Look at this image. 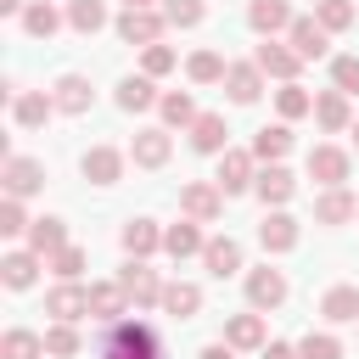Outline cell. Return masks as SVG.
Here are the masks:
<instances>
[{"instance_id": "ee69618b", "label": "cell", "mask_w": 359, "mask_h": 359, "mask_svg": "<svg viewBox=\"0 0 359 359\" xmlns=\"http://www.w3.org/2000/svg\"><path fill=\"white\" fill-rule=\"evenodd\" d=\"M331 84H337L342 95H359V56H337V62H331Z\"/></svg>"}, {"instance_id": "5bb4252c", "label": "cell", "mask_w": 359, "mask_h": 359, "mask_svg": "<svg viewBox=\"0 0 359 359\" xmlns=\"http://www.w3.org/2000/svg\"><path fill=\"white\" fill-rule=\"evenodd\" d=\"M258 247H264V252H292V247H297V219L280 213V208L264 213V224H258Z\"/></svg>"}, {"instance_id": "f907efd6", "label": "cell", "mask_w": 359, "mask_h": 359, "mask_svg": "<svg viewBox=\"0 0 359 359\" xmlns=\"http://www.w3.org/2000/svg\"><path fill=\"white\" fill-rule=\"evenodd\" d=\"M0 11H6V17H22L28 6H22V0H0Z\"/></svg>"}, {"instance_id": "f5cc1de1", "label": "cell", "mask_w": 359, "mask_h": 359, "mask_svg": "<svg viewBox=\"0 0 359 359\" xmlns=\"http://www.w3.org/2000/svg\"><path fill=\"white\" fill-rule=\"evenodd\" d=\"M353 146H359V123H353Z\"/></svg>"}, {"instance_id": "1f68e13d", "label": "cell", "mask_w": 359, "mask_h": 359, "mask_svg": "<svg viewBox=\"0 0 359 359\" xmlns=\"http://www.w3.org/2000/svg\"><path fill=\"white\" fill-rule=\"evenodd\" d=\"M163 247V230L151 224V219H129L123 224V252L129 258H146V252H157Z\"/></svg>"}, {"instance_id": "d6a6232c", "label": "cell", "mask_w": 359, "mask_h": 359, "mask_svg": "<svg viewBox=\"0 0 359 359\" xmlns=\"http://www.w3.org/2000/svg\"><path fill=\"white\" fill-rule=\"evenodd\" d=\"M157 101H163V95L151 90V79H146V73H135V79H123V84H118V107H123V112H146V107H157Z\"/></svg>"}, {"instance_id": "52a82bcc", "label": "cell", "mask_w": 359, "mask_h": 359, "mask_svg": "<svg viewBox=\"0 0 359 359\" xmlns=\"http://www.w3.org/2000/svg\"><path fill=\"white\" fill-rule=\"evenodd\" d=\"M252 62H258L269 79H280V84H297V67H303V56H297L292 45H280V39H264V45L252 50Z\"/></svg>"}, {"instance_id": "816d5d0a", "label": "cell", "mask_w": 359, "mask_h": 359, "mask_svg": "<svg viewBox=\"0 0 359 359\" xmlns=\"http://www.w3.org/2000/svg\"><path fill=\"white\" fill-rule=\"evenodd\" d=\"M123 11H157V0H123Z\"/></svg>"}, {"instance_id": "bcb514c9", "label": "cell", "mask_w": 359, "mask_h": 359, "mask_svg": "<svg viewBox=\"0 0 359 359\" xmlns=\"http://www.w3.org/2000/svg\"><path fill=\"white\" fill-rule=\"evenodd\" d=\"M28 224H34V219L22 213V202H17V196H6V202H0V236H22Z\"/></svg>"}, {"instance_id": "74e56055", "label": "cell", "mask_w": 359, "mask_h": 359, "mask_svg": "<svg viewBox=\"0 0 359 359\" xmlns=\"http://www.w3.org/2000/svg\"><path fill=\"white\" fill-rule=\"evenodd\" d=\"M22 28H28L34 39H50V34L62 28V17H56V6H50V0H34V6L22 11Z\"/></svg>"}, {"instance_id": "f546056e", "label": "cell", "mask_w": 359, "mask_h": 359, "mask_svg": "<svg viewBox=\"0 0 359 359\" xmlns=\"http://www.w3.org/2000/svg\"><path fill=\"white\" fill-rule=\"evenodd\" d=\"M163 309H168L174 320L202 314V286H191V280H168V286H163Z\"/></svg>"}, {"instance_id": "ac0fdd59", "label": "cell", "mask_w": 359, "mask_h": 359, "mask_svg": "<svg viewBox=\"0 0 359 359\" xmlns=\"http://www.w3.org/2000/svg\"><path fill=\"white\" fill-rule=\"evenodd\" d=\"M202 264H208V275H213V280H230V275L241 269V247H236L230 236H208V247H202Z\"/></svg>"}, {"instance_id": "5b68a950", "label": "cell", "mask_w": 359, "mask_h": 359, "mask_svg": "<svg viewBox=\"0 0 359 359\" xmlns=\"http://www.w3.org/2000/svg\"><path fill=\"white\" fill-rule=\"evenodd\" d=\"M247 303H252V309H280V303H286V275H280L275 264L247 269Z\"/></svg>"}, {"instance_id": "836d02e7", "label": "cell", "mask_w": 359, "mask_h": 359, "mask_svg": "<svg viewBox=\"0 0 359 359\" xmlns=\"http://www.w3.org/2000/svg\"><path fill=\"white\" fill-rule=\"evenodd\" d=\"M157 112H163V123H168V129H191V123L202 118V112H196V101H191L185 90H168V95L157 101Z\"/></svg>"}, {"instance_id": "4dcf8cb0", "label": "cell", "mask_w": 359, "mask_h": 359, "mask_svg": "<svg viewBox=\"0 0 359 359\" xmlns=\"http://www.w3.org/2000/svg\"><path fill=\"white\" fill-rule=\"evenodd\" d=\"M320 314H325L331 325H348V320H359V286H331V292L320 297Z\"/></svg>"}, {"instance_id": "3957f363", "label": "cell", "mask_w": 359, "mask_h": 359, "mask_svg": "<svg viewBox=\"0 0 359 359\" xmlns=\"http://www.w3.org/2000/svg\"><path fill=\"white\" fill-rule=\"evenodd\" d=\"M118 286L129 292V303H135V309H151V303H163V280L146 269V258H129V264L118 269Z\"/></svg>"}, {"instance_id": "44dd1931", "label": "cell", "mask_w": 359, "mask_h": 359, "mask_svg": "<svg viewBox=\"0 0 359 359\" xmlns=\"http://www.w3.org/2000/svg\"><path fill=\"white\" fill-rule=\"evenodd\" d=\"M50 112H56V101H50L45 90H22V95L11 101V123H17V129H39Z\"/></svg>"}, {"instance_id": "d590c367", "label": "cell", "mask_w": 359, "mask_h": 359, "mask_svg": "<svg viewBox=\"0 0 359 359\" xmlns=\"http://www.w3.org/2000/svg\"><path fill=\"white\" fill-rule=\"evenodd\" d=\"M185 73H191L196 84H224V73H230V62H224L219 50H196V56L185 62Z\"/></svg>"}, {"instance_id": "7bdbcfd3", "label": "cell", "mask_w": 359, "mask_h": 359, "mask_svg": "<svg viewBox=\"0 0 359 359\" xmlns=\"http://www.w3.org/2000/svg\"><path fill=\"white\" fill-rule=\"evenodd\" d=\"M45 353H50V359H73V353H79V331H73V325H50V331H45Z\"/></svg>"}, {"instance_id": "4fadbf2b", "label": "cell", "mask_w": 359, "mask_h": 359, "mask_svg": "<svg viewBox=\"0 0 359 359\" xmlns=\"http://www.w3.org/2000/svg\"><path fill=\"white\" fill-rule=\"evenodd\" d=\"M79 168H84V180H95V185H118V180H123V151H118V146H90V151L79 157Z\"/></svg>"}, {"instance_id": "7a4b0ae2", "label": "cell", "mask_w": 359, "mask_h": 359, "mask_svg": "<svg viewBox=\"0 0 359 359\" xmlns=\"http://www.w3.org/2000/svg\"><path fill=\"white\" fill-rule=\"evenodd\" d=\"M180 208H185V219H196V224H213V219L224 213V191H219L213 180H191V185L180 191Z\"/></svg>"}, {"instance_id": "f35d334b", "label": "cell", "mask_w": 359, "mask_h": 359, "mask_svg": "<svg viewBox=\"0 0 359 359\" xmlns=\"http://www.w3.org/2000/svg\"><path fill=\"white\" fill-rule=\"evenodd\" d=\"M275 107H280V123H292V118L314 112V95H309L303 84H280V90H275Z\"/></svg>"}, {"instance_id": "ffe728a7", "label": "cell", "mask_w": 359, "mask_h": 359, "mask_svg": "<svg viewBox=\"0 0 359 359\" xmlns=\"http://www.w3.org/2000/svg\"><path fill=\"white\" fill-rule=\"evenodd\" d=\"M286 34H292V50H297L303 62H314V56H325V45H331V34L320 28V17H297V22L286 28Z\"/></svg>"}, {"instance_id": "8992f818", "label": "cell", "mask_w": 359, "mask_h": 359, "mask_svg": "<svg viewBox=\"0 0 359 359\" xmlns=\"http://www.w3.org/2000/svg\"><path fill=\"white\" fill-rule=\"evenodd\" d=\"M163 28H168V17H163V11H123V17H118V39H123V45H140V50H146V45H157V39H163Z\"/></svg>"}, {"instance_id": "f1b7e54d", "label": "cell", "mask_w": 359, "mask_h": 359, "mask_svg": "<svg viewBox=\"0 0 359 359\" xmlns=\"http://www.w3.org/2000/svg\"><path fill=\"white\" fill-rule=\"evenodd\" d=\"M28 247H34L39 258L62 252V247H67V224H62V219H50V213H45V219H34V224H28Z\"/></svg>"}, {"instance_id": "30bf717a", "label": "cell", "mask_w": 359, "mask_h": 359, "mask_svg": "<svg viewBox=\"0 0 359 359\" xmlns=\"http://www.w3.org/2000/svg\"><path fill=\"white\" fill-rule=\"evenodd\" d=\"M123 314H129V292H123L118 280H95V286H90V320L118 325Z\"/></svg>"}, {"instance_id": "b9f144b4", "label": "cell", "mask_w": 359, "mask_h": 359, "mask_svg": "<svg viewBox=\"0 0 359 359\" xmlns=\"http://www.w3.org/2000/svg\"><path fill=\"white\" fill-rule=\"evenodd\" d=\"M297 353H303V359H342V342H337L331 331H309V337L297 342Z\"/></svg>"}, {"instance_id": "60d3db41", "label": "cell", "mask_w": 359, "mask_h": 359, "mask_svg": "<svg viewBox=\"0 0 359 359\" xmlns=\"http://www.w3.org/2000/svg\"><path fill=\"white\" fill-rule=\"evenodd\" d=\"M163 17H168V28H196L208 17V6L202 0H163Z\"/></svg>"}, {"instance_id": "e0dca14e", "label": "cell", "mask_w": 359, "mask_h": 359, "mask_svg": "<svg viewBox=\"0 0 359 359\" xmlns=\"http://www.w3.org/2000/svg\"><path fill=\"white\" fill-rule=\"evenodd\" d=\"M168 151H174L168 129H140V135H135V146H129L135 168H163V163H168Z\"/></svg>"}, {"instance_id": "4316f807", "label": "cell", "mask_w": 359, "mask_h": 359, "mask_svg": "<svg viewBox=\"0 0 359 359\" xmlns=\"http://www.w3.org/2000/svg\"><path fill=\"white\" fill-rule=\"evenodd\" d=\"M286 151H292V129H286V123H264V129L252 135V157H258V163H280Z\"/></svg>"}, {"instance_id": "7c38bea8", "label": "cell", "mask_w": 359, "mask_h": 359, "mask_svg": "<svg viewBox=\"0 0 359 359\" xmlns=\"http://www.w3.org/2000/svg\"><path fill=\"white\" fill-rule=\"evenodd\" d=\"M348 168H353V163H348L342 146H314V151H309V174H314L325 191H337V185L348 180Z\"/></svg>"}, {"instance_id": "277c9868", "label": "cell", "mask_w": 359, "mask_h": 359, "mask_svg": "<svg viewBox=\"0 0 359 359\" xmlns=\"http://www.w3.org/2000/svg\"><path fill=\"white\" fill-rule=\"evenodd\" d=\"M45 314H50L56 325H73V320H84V314H90V286H79V280H62V286H50V297H45Z\"/></svg>"}, {"instance_id": "e575fe53", "label": "cell", "mask_w": 359, "mask_h": 359, "mask_svg": "<svg viewBox=\"0 0 359 359\" xmlns=\"http://www.w3.org/2000/svg\"><path fill=\"white\" fill-rule=\"evenodd\" d=\"M0 359H45V337L39 331H6L0 337Z\"/></svg>"}, {"instance_id": "8d00e7d4", "label": "cell", "mask_w": 359, "mask_h": 359, "mask_svg": "<svg viewBox=\"0 0 359 359\" xmlns=\"http://www.w3.org/2000/svg\"><path fill=\"white\" fill-rule=\"evenodd\" d=\"M67 28H79V34L107 28V6L101 0H67Z\"/></svg>"}, {"instance_id": "484cf974", "label": "cell", "mask_w": 359, "mask_h": 359, "mask_svg": "<svg viewBox=\"0 0 359 359\" xmlns=\"http://www.w3.org/2000/svg\"><path fill=\"white\" fill-rule=\"evenodd\" d=\"M314 118H320V129H353V112H348V95L342 90H325V95H314Z\"/></svg>"}, {"instance_id": "c3c4849f", "label": "cell", "mask_w": 359, "mask_h": 359, "mask_svg": "<svg viewBox=\"0 0 359 359\" xmlns=\"http://www.w3.org/2000/svg\"><path fill=\"white\" fill-rule=\"evenodd\" d=\"M264 359H303V353H297L292 342H269V348H264Z\"/></svg>"}, {"instance_id": "d4e9b609", "label": "cell", "mask_w": 359, "mask_h": 359, "mask_svg": "<svg viewBox=\"0 0 359 359\" xmlns=\"http://www.w3.org/2000/svg\"><path fill=\"white\" fill-rule=\"evenodd\" d=\"M224 342H230V348H269V342H264V314H258V309H252V314H230V320H224Z\"/></svg>"}, {"instance_id": "2e32d148", "label": "cell", "mask_w": 359, "mask_h": 359, "mask_svg": "<svg viewBox=\"0 0 359 359\" xmlns=\"http://www.w3.org/2000/svg\"><path fill=\"white\" fill-rule=\"evenodd\" d=\"M50 101H56V112H90V79L84 73H62L56 84H50Z\"/></svg>"}, {"instance_id": "603a6c76", "label": "cell", "mask_w": 359, "mask_h": 359, "mask_svg": "<svg viewBox=\"0 0 359 359\" xmlns=\"http://www.w3.org/2000/svg\"><path fill=\"white\" fill-rule=\"evenodd\" d=\"M314 219H320V224H348V219H359V196L337 185V191H325V196L314 202Z\"/></svg>"}, {"instance_id": "6da1fadb", "label": "cell", "mask_w": 359, "mask_h": 359, "mask_svg": "<svg viewBox=\"0 0 359 359\" xmlns=\"http://www.w3.org/2000/svg\"><path fill=\"white\" fill-rule=\"evenodd\" d=\"M101 359H163V342L146 320H118L101 337Z\"/></svg>"}, {"instance_id": "7dc6e473", "label": "cell", "mask_w": 359, "mask_h": 359, "mask_svg": "<svg viewBox=\"0 0 359 359\" xmlns=\"http://www.w3.org/2000/svg\"><path fill=\"white\" fill-rule=\"evenodd\" d=\"M79 269H84V247H62V252H50V275L79 280Z\"/></svg>"}, {"instance_id": "8fae6325", "label": "cell", "mask_w": 359, "mask_h": 359, "mask_svg": "<svg viewBox=\"0 0 359 359\" xmlns=\"http://www.w3.org/2000/svg\"><path fill=\"white\" fill-rule=\"evenodd\" d=\"M224 90H230V101H236V107H252V101L264 95V67H258V62H230Z\"/></svg>"}, {"instance_id": "ba28073f", "label": "cell", "mask_w": 359, "mask_h": 359, "mask_svg": "<svg viewBox=\"0 0 359 359\" xmlns=\"http://www.w3.org/2000/svg\"><path fill=\"white\" fill-rule=\"evenodd\" d=\"M0 180H6V196H17V202H22V196H34V191L45 185V163H34V157H17V151H11V157H6V168H0Z\"/></svg>"}, {"instance_id": "9c48e42d", "label": "cell", "mask_w": 359, "mask_h": 359, "mask_svg": "<svg viewBox=\"0 0 359 359\" xmlns=\"http://www.w3.org/2000/svg\"><path fill=\"white\" fill-rule=\"evenodd\" d=\"M252 151H224L219 157V174H213V185L224 191V196H236V191H247V185H258V174H252Z\"/></svg>"}, {"instance_id": "9a60e30c", "label": "cell", "mask_w": 359, "mask_h": 359, "mask_svg": "<svg viewBox=\"0 0 359 359\" xmlns=\"http://www.w3.org/2000/svg\"><path fill=\"white\" fill-rule=\"evenodd\" d=\"M247 22H252V34L275 39V34H280V28H292L297 17H292V6H286V0H252V6H247Z\"/></svg>"}, {"instance_id": "83f0119b", "label": "cell", "mask_w": 359, "mask_h": 359, "mask_svg": "<svg viewBox=\"0 0 359 359\" xmlns=\"http://www.w3.org/2000/svg\"><path fill=\"white\" fill-rule=\"evenodd\" d=\"M252 191H258V202H264V208H280V202H286V196L297 191V180H292V174H286L280 163H269V168L258 174V185H252Z\"/></svg>"}, {"instance_id": "d6986e66", "label": "cell", "mask_w": 359, "mask_h": 359, "mask_svg": "<svg viewBox=\"0 0 359 359\" xmlns=\"http://www.w3.org/2000/svg\"><path fill=\"white\" fill-rule=\"evenodd\" d=\"M34 275H39V252H34V247H11V252L0 258V280H6L11 292L34 286Z\"/></svg>"}, {"instance_id": "f6af8a7d", "label": "cell", "mask_w": 359, "mask_h": 359, "mask_svg": "<svg viewBox=\"0 0 359 359\" xmlns=\"http://www.w3.org/2000/svg\"><path fill=\"white\" fill-rule=\"evenodd\" d=\"M174 62H180V56H174L168 45H146V56H140V73H146V79H163Z\"/></svg>"}, {"instance_id": "681fc988", "label": "cell", "mask_w": 359, "mask_h": 359, "mask_svg": "<svg viewBox=\"0 0 359 359\" xmlns=\"http://www.w3.org/2000/svg\"><path fill=\"white\" fill-rule=\"evenodd\" d=\"M196 359H236V348H230V342H208Z\"/></svg>"}, {"instance_id": "cb8c5ba5", "label": "cell", "mask_w": 359, "mask_h": 359, "mask_svg": "<svg viewBox=\"0 0 359 359\" xmlns=\"http://www.w3.org/2000/svg\"><path fill=\"white\" fill-rule=\"evenodd\" d=\"M202 247H208V236L196 230V219H180V224L163 230V252H168V258H191V252H202Z\"/></svg>"}, {"instance_id": "ab89813d", "label": "cell", "mask_w": 359, "mask_h": 359, "mask_svg": "<svg viewBox=\"0 0 359 359\" xmlns=\"http://www.w3.org/2000/svg\"><path fill=\"white\" fill-rule=\"evenodd\" d=\"M314 17H320V28H325V34L353 28V6H348V0H320V6H314Z\"/></svg>"}, {"instance_id": "7402d4cb", "label": "cell", "mask_w": 359, "mask_h": 359, "mask_svg": "<svg viewBox=\"0 0 359 359\" xmlns=\"http://www.w3.org/2000/svg\"><path fill=\"white\" fill-rule=\"evenodd\" d=\"M224 140H230V129H224V118H219V112H202V118L191 123V146H196V151H208V157H224V151H230Z\"/></svg>"}]
</instances>
